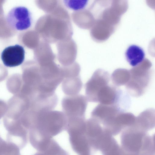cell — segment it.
<instances>
[{
  "label": "cell",
  "instance_id": "cell-1",
  "mask_svg": "<svg viewBox=\"0 0 155 155\" xmlns=\"http://www.w3.org/2000/svg\"><path fill=\"white\" fill-rule=\"evenodd\" d=\"M67 123L66 117L62 112L53 110L37 111L30 128L29 137L38 140L52 138L66 130Z\"/></svg>",
  "mask_w": 155,
  "mask_h": 155
},
{
  "label": "cell",
  "instance_id": "cell-2",
  "mask_svg": "<svg viewBox=\"0 0 155 155\" xmlns=\"http://www.w3.org/2000/svg\"><path fill=\"white\" fill-rule=\"evenodd\" d=\"M121 147L128 155H155L154 136L133 125L122 131Z\"/></svg>",
  "mask_w": 155,
  "mask_h": 155
},
{
  "label": "cell",
  "instance_id": "cell-3",
  "mask_svg": "<svg viewBox=\"0 0 155 155\" xmlns=\"http://www.w3.org/2000/svg\"><path fill=\"white\" fill-rule=\"evenodd\" d=\"M148 67L134 68L130 72L129 80L125 85L128 93L132 96L139 97L145 92L149 85L151 73Z\"/></svg>",
  "mask_w": 155,
  "mask_h": 155
},
{
  "label": "cell",
  "instance_id": "cell-4",
  "mask_svg": "<svg viewBox=\"0 0 155 155\" xmlns=\"http://www.w3.org/2000/svg\"><path fill=\"white\" fill-rule=\"evenodd\" d=\"M6 22L12 29L18 31L25 30L32 24L31 12L26 7L18 6L12 8L6 17Z\"/></svg>",
  "mask_w": 155,
  "mask_h": 155
},
{
  "label": "cell",
  "instance_id": "cell-5",
  "mask_svg": "<svg viewBox=\"0 0 155 155\" xmlns=\"http://www.w3.org/2000/svg\"><path fill=\"white\" fill-rule=\"evenodd\" d=\"M87 101L80 94L67 96L62 101L63 112L67 119L85 117Z\"/></svg>",
  "mask_w": 155,
  "mask_h": 155
},
{
  "label": "cell",
  "instance_id": "cell-6",
  "mask_svg": "<svg viewBox=\"0 0 155 155\" xmlns=\"http://www.w3.org/2000/svg\"><path fill=\"white\" fill-rule=\"evenodd\" d=\"M110 80V75L107 72L101 69L96 71L85 85L87 101L97 102L99 92L104 87L108 84Z\"/></svg>",
  "mask_w": 155,
  "mask_h": 155
},
{
  "label": "cell",
  "instance_id": "cell-7",
  "mask_svg": "<svg viewBox=\"0 0 155 155\" xmlns=\"http://www.w3.org/2000/svg\"><path fill=\"white\" fill-rule=\"evenodd\" d=\"M107 131L97 120L91 118L86 120L85 135L91 148L99 150Z\"/></svg>",
  "mask_w": 155,
  "mask_h": 155
},
{
  "label": "cell",
  "instance_id": "cell-8",
  "mask_svg": "<svg viewBox=\"0 0 155 155\" xmlns=\"http://www.w3.org/2000/svg\"><path fill=\"white\" fill-rule=\"evenodd\" d=\"M25 54L24 47L16 44L5 48L1 53V58L6 66L15 67L20 65L23 62Z\"/></svg>",
  "mask_w": 155,
  "mask_h": 155
},
{
  "label": "cell",
  "instance_id": "cell-9",
  "mask_svg": "<svg viewBox=\"0 0 155 155\" xmlns=\"http://www.w3.org/2000/svg\"><path fill=\"white\" fill-rule=\"evenodd\" d=\"M121 112L118 105H106L100 104L93 110L91 117L102 124Z\"/></svg>",
  "mask_w": 155,
  "mask_h": 155
},
{
  "label": "cell",
  "instance_id": "cell-10",
  "mask_svg": "<svg viewBox=\"0 0 155 155\" xmlns=\"http://www.w3.org/2000/svg\"><path fill=\"white\" fill-rule=\"evenodd\" d=\"M120 91L109 84L104 87L97 96V102L106 105H117L120 95Z\"/></svg>",
  "mask_w": 155,
  "mask_h": 155
},
{
  "label": "cell",
  "instance_id": "cell-11",
  "mask_svg": "<svg viewBox=\"0 0 155 155\" xmlns=\"http://www.w3.org/2000/svg\"><path fill=\"white\" fill-rule=\"evenodd\" d=\"M133 125L147 132L155 126V111L147 109L136 117Z\"/></svg>",
  "mask_w": 155,
  "mask_h": 155
},
{
  "label": "cell",
  "instance_id": "cell-12",
  "mask_svg": "<svg viewBox=\"0 0 155 155\" xmlns=\"http://www.w3.org/2000/svg\"><path fill=\"white\" fill-rule=\"evenodd\" d=\"M125 55L130 64L133 67H136L143 60L145 53L141 47L137 45H132L127 48Z\"/></svg>",
  "mask_w": 155,
  "mask_h": 155
},
{
  "label": "cell",
  "instance_id": "cell-13",
  "mask_svg": "<svg viewBox=\"0 0 155 155\" xmlns=\"http://www.w3.org/2000/svg\"><path fill=\"white\" fill-rule=\"evenodd\" d=\"M62 81L63 90L68 96L77 94L81 89L82 83L79 76L65 78Z\"/></svg>",
  "mask_w": 155,
  "mask_h": 155
},
{
  "label": "cell",
  "instance_id": "cell-14",
  "mask_svg": "<svg viewBox=\"0 0 155 155\" xmlns=\"http://www.w3.org/2000/svg\"><path fill=\"white\" fill-rule=\"evenodd\" d=\"M130 78V72L123 69L116 70L111 76L113 83L117 86L125 85L129 81Z\"/></svg>",
  "mask_w": 155,
  "mask_h": 155
},
{
  "label": "cell",
  "instance_id": "cell-15",
  "mask_svg": "<svg viewBox=\"0 0 155 155\" xmlns=\"http://www.w3.org/2000/svg\"><path fill=\"white\" fill-rule=\"evenodd\" d=\"M47 155H69L54 139H52L43 152Z\"/></svg>",
  "mask_w": 155,
  "mask_h": 155
},
{
  "label": "cell",
  "instance_id": "cell-16",
  "mask_svg": "<svg viewBox=\"0 0 155 155\" xmlns=\"http://www.w3.org/2000/svg\"><path fill=\"white\" fill-rule=\"evenodd\" d=\"M87 0H66L63 1L65 5L69 9L78 11L84 8L88 3Z\"/></svg>",
  "mask_w": 155,
  "mask_h": 155
},
{
  "label": "cell",
  "instance_id": "cell-17",
  "mask_svg": "<svg viewBox=\"0 0 155 155\" xmlns=\"http://www.w3.org/2000/svg\"><path fill=\"white\" fill-rule=\"evenodd\" d=\"M7 144L4 155H21L20 149L16 145L7 142Z\"/></svg>",
  "mask_w": 155,
  "mask_h": 155
},
{
  "label": "cell",
  "instance_id": "cell-18",
  "mask_svg": "<svg viewBox=\"0 0 155 155\" xmlns=\"http://www.w3.org/2000/svg\"><path fill=\"white\" fill-rule=\"evenodd\" d=\"M33 155H47L43 152L38 151Z\"/></svg>",
  "mask_w": 155,
  "mask_h": 155
}]
</instances>
